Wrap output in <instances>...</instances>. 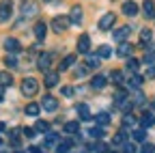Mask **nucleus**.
Instances as JSON below:
<instances>
[{
	"mask_svg": "<svg viewBox=\"0 0 155 153\" xmlns=\"http://www.w3.org/2000/svg\"><path fill=\"white\" fill-rule=\"evenodd\" d=\"M69 26H71L69 15H56L54 20H52V30H54V32H65Z\"/></svg>",
	"mask_w": 155,
	"mask_h": 153,
	"instance_id": "1",
	"label": "nucleus"
},
{
	"mask_svg": "<svg viewBox=\"0 0 155 153\" xmlns=\"http://www.w3.org/2000/svg\"><path fill=\"white\" fill-rule=\"evenodd\" d=\"M19 88H22V93L26 97H32V95H37V91H39V84H37L35 78H26L22 84H19Z\"/></svg>",
	"mask_w": 155,
	"mask_h": 153,
	"instance_id": "2",
	"label": "nucleus"
},
{
	"mask_svg": "<svg viewBox=\"0 0 155 153\" xmlns=\"http://www.w3.org/2000/svg\"><path fill=\"white\" fill-rule=\"evenodd\" d=\"M52 61H54V54H52V52H43V54H39L37 67L41 69L43 73H48V71H50V67H52Z\"/></svg>",
	"mask_w": 155,
	"mask_h": 153,
	"instance_id": "3",
	"label": "nucleus"
},
{
	"mask_svg": "<svg viewBox=\"0 0 155 153\" xmlns=\"http://www.w3.org/2000/svg\"><path fill=\"white\" fill-rule=\"evenodd\" d=\"M11 15H13L11 0H2V2H0V24H7L11 20Z\"/></svg>",
	"mask_w": 155,
	"mask_h": 153,
	"instance_id": "4",
	"label": "nucleus"
},
{
	"mask_svg": "<svg viewBox=\"0 0 155 153\" xmlns=\"http://www.w3.org/2000/svg\"><path fill=\"white\" fill-rule=\"evenodd\" d=\"M82 13H84V9L80 7V5H73L71 7V13H69V22L71 24H82Z\"/></svg>",
	"mask_w": 155,
	"mask_h": 153,
	"instance_id": "5",
	"label": "nucleus"
},
{
	"mask_svg": "<svg viewBox=\"0 0 155 153\" xmlns=\"http://www.w3.org/2000/svg\"><path fill=\"white\" fill-rule=\"evenodd\" d=\"M114 22H116V15L114 13H106V15H101V20H99V30H108V28H112L114 26Z\"/></svg>",
	"mask_w": 155,
	"mask_h": 153,
	"instance_id": "6",
	"label": "nucleus"
},
{
	"mask_svg": "<svg viewBox=\"0 0 155 153\" xmlns=\"http://www.w3.org/2000/svg\"><path fill=\"white\" fill-rule=\"evenodd\" d=\"M5 50L9 54H17V52H22V43L17 39H13V37H9V39H5Z\"/></svg>",
	"mask_w": 155,
	"mask_h": 153,
	"instance_id": "7",
	"label": "nucleus"
},
{
	"mask_svg": "<svg viewBox=\"0 0 155 153\" xmlns=\"http://www.w3.org/2000/svg\"><path fill=\"white\" fill-rule=\"evenodd\" d=\"M37 13H39V9H37L35 2H24V7H22V17L24 20H30V17H35Z\"/></svg>",
	"mask_w": 155,
	"mask_h": 153,
	"instance_id": "8",
	"label": "nucleus"
},
{
	"mask_svg": "<svg viewBox=\"0 0 155 153\" xmlns=\"http://www.w3.org/2000/svg\"><path fill=\"white\" fill-rule=\"evenodd\" d=\"M88 50H91V37L88 35H80V39H78V52L88 54Z\"/></svg>",
	"mask_w": 155,
	"mask_h": 153,
	"instance_id": "9",
	"label": "nucleus"
},
{
	"mask_svg": "<svg viewBox=\"0 0 155 153\" xmlns=\"http://www.w3.org/2000/svg\"><path fill=\"white\" fill-rule=\"evenodd\" d=\"M41 108H43V110H48V112H54V110L58 108V101L52 97V95H45V97H43V104H41Z\"/></svg>",
	"mask_w": 155,
	"mask_h": 153,
	"instance_id": "10",
	"label": "nucleus"
},
{
	"mask_svg": "<svg viewBox=\"0 0 155 153\" xmlns=\"http://www.w3.org/2000/svg\"><path fill=\"white\" fill-rule=\"evenodd\" d=\"M123 13L134 17V15H138V5L134 2V0H127V2H123Z\"/></svg>",
	"mask_w": 155,
	"mask_h": 153,
	"instance_id": "11",
	"label": "nucleus"
},
{
	"mask_svg": "<svg viewBox=\"0 0 155 153\" xmlns=\"http://www.w3.org/2000/svg\"><path fill=\"white\" fill-rule=\"evenodd\" d=\"M131 52H134V48H131L129 43H125V41H121V45H119V50H116V56H121V58H129V56H131Z\"/></svg>",
	"mask_w": 155,
	"mask_h": 153,
	"instance_id": "12",
	"label": "nucleus"
},
{
	"mask_svg": "<svg viewBox=\"0 0 155 153\" xmlns=\"http://www.w3.org/2000/svg\"><path fill=\"white\" fill-rule=\"evenodd\" d=\"M129 32H131V30H129V26H123V28H116V30H114V39H116V41L121 43V41H125L127 37H129Z\"/></svg>",
	"mask_w": 155,
	"mask_h": 153,
	"instance_id": "13",
	"label": "nucleus"
},
{
	"mask_svg": "<svg viewBox=\"0 0 155 153\" xmlns=\"http://www.w3.org/2000/svg\"><path fill=\"white\" fill-rule=\"evenodd\" d=\"M142 13H144V17H153L155 15V2L153 0H144L142 2Z\"/></svg>",
	"mask_w": 155,
	"mask_h": 153,
	"instance_id": "14",
	"label": "nucleus"
},
{
	"mask_svg": "<svg viewBox=\"0 0 155 153\" xmlns=\"http://www.w3.org/2000/svg\"><path fill=\"white\" fill-rule=\"evenodd\" d=\"M73 65H75V56L69 54V56H65V58L61 61V67H58V69H61V71H67V69H71Z\"/></svg>",
	"mask_w": 155,
	"mask_h": 153,
	"instance_id": "15",
	"label": "nucleus"
},
{
	"mask_svg": "<svg viewBox=\"0 0 155 153\" xmlns=\"http://www.w3.org/2000/svg\"><path fill=\"white\" fill-rule=\"evenodd\" d=\"M35 37H37L39 41L45 39V24H43V22H37V24H35Z\"/></svg>",
	"mask_w": 155,
	"mask_h": 153,
	"instance_id": "16",
	"label": "nucleus"
},
{
	"mask_svg": "<svg viewBox=\"0 0 155 153\" xmlns=\"http://www.w3.org/2000/svg\"><path fill=\"white\" fill-rule=\"evenodd\" d=\"M56 84H58V73L48 71V73H45V86H48V88H54Z\"/></svg>",
	"mask_w": 155,
	"mask_h": 153,
	"instance_id": "17",
	"label": "nucleus"
},
{
	"mask_svg": "<svg viewBox=\"0 0 155 153\" xmlns=\"http://www.w3.org/2000/svg\"><path fill=\"white\" fill-rule=\"evenodd\" d=\"M13 84V75L9 71H0V86H11Z\"/></svg>",
	"mask_w": 155,
	"mask_h": 153,
	"instance_id": "18",
	"label": "nucleus"
},
{
	"mask_svg": "<svg viewBox=\"0 0 155 153\" xmlns=\"http://www.w3.org/2000/svg\"><path fill=\"white\" fill-rule=\"evenodd\" d=\"M91 86H93V88H104V86H106V75H101V73L95 75V78L91 80Z\"/></svg>",
	"mask_w": 155,
	"mask_h": 153,
	"instance_id": "19",
	"label": "nucleus"
},
{
	"mask_svg": "<svg viewBox=\"0 0 155 153\" xmlns=\"http://www.w3.org/2000/svg\"><path fill=\"white\" fill-rule=\"evenodd\" d=\"M112 142L114 145H125L127 142V131L125 129H119V131H116V136L112 138Z\"/></svg>",
	"mask_w": 155,
	"mask_h": 153,
	"instance_id": "20",
	"label": "nucleus"
},
{
	"mask_svg": "<svg viewBox=\"0 0 155 153\" xmlns=\"http://www.w3.org/2000/svg\"><path fill=\"white\" fill-rule=\"evenodd\" d=\"M56 142H58V134H56V131L52 134V131L48 129V131H45V147H54Z\"/></svg>",
	"mask_w": 155,
	"mask_h": 153,
	"instance_id": "21",
	"label": "nucleus"
},
{
	"mask_svg": "<svg viewBox=\"0 0 155 153\" xmlns=\"http://www.w3.org/2000/svg\"><path fill=\"white\" fill-rule=\"evenodd\" d=\"M153 41V32L149 30V28H144V30H140V43H151Z\"/></svg>",
	"mask_w": 155,
	"mask_h": 153,
	"instance_id": "22",
	"label": "nucleus"
},
{
	"mask_svg": "<svg viewBox=\"0 0 155 153\" xmlns=\"http://www.w3.org/2000/svg\"><path fill=\"white\" fill-rule=\"evenodd\" d=\"M142 82H144L142 75H131V80H129V88H136V91H138V88L142 86Z\"/></svg>",
	"mask_w": 155,
	"mask_h": 153,
	"instance_id": "23",
	"label": "nucleus"
},
{
	"mask_svg": "<svg viewBox=\"0 0 155 153\" xmlns=\"http://www.w3.org/2000/svg\"><path fill=\"white\" fill-rule=\"evenodd\" d=\"M140 123H142V127H151V125L155 123V117H153L151 112H144V114H142V119H140Z\"/></svg>",
	"mask_w": 155,
	"mask_h": 153,
	"instance_id": "24",
	"label": "nucleus"
},
{
	"mask_svg": "<svg viewBox=\"0 0 155 153\" xmlns=\"http://www.w3.org/2000/svg\"><path fill=\"white\" fill-rule=\"evenodd\" d=\"M97 56H99V58H110V56H112V48L110 45H101L99 50H97Z\"/></svg>",
	"mask_w": 155,
	"mask_h": 153,
	"instance_id": "25",
	"label": "nucleus"
},
{
	"mask_svg": "<svg viewBox=\"0 0 155 153\" xmlns=\"http://www.w3.org/2000/svg\"><path fill=\"white\" fill-rule=\"evenodd\" d=\"M39 110H41L39 104H28L26 106V114H28V117H39Z\"/></svg>",
	"mask_w": 155,
	"mask_h": 153,
	"instance_id": "26",
	"label": "nucleus"
},
{
	"mask_svg": "<svg viewBox=\"0 0 155 153\" xmlns=\"http://www.w3.org/2000/svg\"><path fill=\"white\" fill-rule=\"evenodd\" d=\"M86 67L88 69H97L99 67V56H88L86 54Z\"/></svg>",
	"mask_w": 155,
	"mask_h": 153,
	"instance_id": "27",
	"label": "nucleus"
},
{
	"mask_svg": "<svg viewBox=\"0 0 155 153\" xmlns=\"http://www.w3.org/2000/svg\"><path fill=\"white\" fill-rule=\"evenodd\" d=\"M116 106H119L123 112H131V108H134V104H131L127 97H125V99H121V101H116Z\"/></svg>",
	"mask_w": 155,
	"mask_h": 153,
	"instance_id": "28",
	"label": "nucleus"
},
{
	"mask_svg": "<svg viewBox=\"0 0 155 153\" xmlns=\"http://www.w3.org/2000/svg\"><path fill=\"white\" fill-rule=\"evenodd\" d=\"M142 61H144V63H149V65L155 61V48H151V45L147 48V52H144V58H142Z\"/></svg>",
	"mask_w": 155,
	"mask_h": 153,
	"instance_id": "29",
	"label": "nucleus"
},
{
	"mask_svg": "<svg viewBox=\"0 0 155 153\" xmlns=\"http://www.w3.org/2000/svg\"><path fill=\"white\" fill-rule=\"evenodd\" d=\"M78 114L84 119V121H88V117H91V110H88V106H84V104H80L78 106Z\"/></svg>",
	"mask_w": 155,
	"mask_h": 153,
	"instance_id": "30",
	"label": "nucleus"
},
{
	"mask_svg": "<svg viewBox=\"0 0 155 153\" xmlns=\"http://www.w3.org/2000/svg\"><path fill=\"white\" fill-rule=\"evenodd\" d=\"M78 129H80L78 121H69V123H65V131H67V134H78Z\"/></svg>",
	"mask_w": 155,
	"mask_h": 153,
	"instance_id": "31",
	"label": "nucleus"
},
{
	"mask_svg": "<svg viewBox=\"0 0 155 153\" xmlns=\"http://www.w3.org/2000/svg\"><path fill=\"white\" fill-rule=\"evenodd\" d=\"M50 129V125H48V121H41V119H39L37 123H35V131H41V134H45Z\"/></svg>",
	"mask_w": 155,
	"mask_h": 153,
	"instance_id": "32",
	"label": "nucleus"
},
{
	"mask_svg": "<svg viewBox=\"0 0 155 153\" xmlns=\"http://www.w3.org/2000/svg\"><path fill=\"white\" fill-rule=\"evenodd\" d=\"M144 138H147V131H144V127L134 131V140H136V142H144Z\"/></svg>",
	"mask_w": 155,
	"mask_h": 153,
	"instance_id": "33",
	"label": "nucleus"
},
{
	"mask_svg": "<svg viewBox=\"0 0 155 153\" xmlns=\"http://www.w3.org/2000/svg\"><path fill=\"white\" fill-rule=\"evenodd\" d=\"M97 123H99V125H108L110 123V114L108 112H99V114H97Z\"/></svg>",
	"mask_w": 155,
	"mask_h": 153,
	"instance_id": "34",
	"label": "nucleus"
},
{
	"mask_svg": "<svg viewBox=\"0 0 155 153\" xmlns=\"http://www.w3.org/2000/svg\"><path fill=\"white\" fill-rule=\"evenodd\" d=\"M110 80L116 82V84H123V73H121V71H112V73H110Z\"/></svg>",
	"mask_w": 155,
	"mask_h": 153,
	"instance_id": "35",
	"label": "nucleus"
},
{
	"mask_svg": "<svg viewBox=\"0 0 155 153\" xmlns=\"http://www.w3.org/2000/svg\"><path fill=\"white\" fill-rule=\"evenodd\" d=\"M123 123L131 127V125H136V117H134V114H131V112H125V121H123Z\"/></svg>",
	"mask_w": 155,
	"mask_h": 153,
	"instance_id": "36",
	"label": "nucleus"
},
{
	"mask_svg": "<svg viewBox=\"0 0 155 153\" xmlns=\"http://www.w3.org/2000/svg\"><path fill=\"white\" fill-rule=\"evenodd\" d=\"M127 69H129L131 73H136V71H138V61H136V58H129V63H127Z\"/></svg>",
	"mask_w": 155,
	"mask_h": 153,
	"instance_id": "37",
	"label": "nucleus"
},
{
	"mask_svg": "<svg viewBox=\"0 0 155 153\" xmlns=\"http://www.w3.org/2000/svg\"><path fill=\"white\" fill-rule=\"evenodd\" d=\"M5 63H7V67H13V69L17 67V61H15V56H13V54H9V56H7Z\"/></svg>",
	"mask_w": 155,
	"mask_h": 153,
	"instance_id": "38",
	"label": "nucleus"
},
{
	"mask_svg": "<svg viewBox=\"0 0 155 153\" xmlns=\"http://www.w3.org/2000/svg\"><path fill=\"white\" fill-rule=\"evenodd\" d=\"M17 136H19V129H11V145H13V147H17V145H19Z\"/></svg>",
	"mask_w": 155,
	"mask_h": 153,
	"instance_id": "39",
	"label": "nucleus"
},
{
	"mask_svg": "<svg viewBox=\"0 0 155 153\" xmlns=\"http://www.w3.org/2000/svg\"><path fill=\"white\" fill-rule=\"evenodd\" d=\"M88 136H91V138H101V127L91 129V131H88Z\"/></svg>",
	"mask_w": 155,
	"mask_h": 153,
	"instance_id": "40",
	"label": "nucleus"
},
{
	"mask_svg": "<svg viewBox=\"0 0 155 153\" xmlns=\"http://www.w3.org/2000/svg\"><path fill=\"white\" fill-rule=\"evenodd\" d=\"M69 145H71V142H61V145L56 147V151H58V153H67V151H69Z\"/></svg>",
	"mask_w": 155,
	"mask_h": 153,
	"instance_id": "41",
	"label": "nucleus"
},
{
	"mask_svg": "<svg viewBox=\"0 0 155 153\" xmlns=\"http://www.w3.org/2000/svg\"><path fill=\"white\" fill-rule=\"evenodd\" d=\"M134 104H136V106H142V104H144V95H142V93H136Z\"/></svg>",
	"mask_w": 155,
	"mask_h": 153,
	"instance_id": "42",
	"label": "nucleus"
},
{
	"mask_svg": "<svg viewBox=\"0 0 155 153\" xmlns=\"http://www.w3.org/2000/svg\"><path fill=\"white\" fill-rule=\"evenodd\" d=\"M147 78H155V61L151 63V67L147 69Z\"/></svg>",
	"mask_w": 155,
	"mask_h": 153,
	"instance_id": "43",
	"label": "nucleus"
},
{
	"mask_svg": "<svg viewBox=\"0 0 155 153\" xmlns=\"http://www.w3.org/2000/svg\"><path fill=\"white\" fill-rule=\"evenodd\" d=\"M140 153H155V147H153V145H144Z\"/></svg>",
	"mask_w": 155,
	"mask_h": 153,
	"instance_id": "44",
	"label": "nucleus"
},
{
	"mask_svg": "<svg viewBox=\"0 0 155 153\" xmlns=\"http://www.w3.org/2000/svg\"><path fill=\"white\" fill-rule=\"evenodd\" d=\"M127 95H125V91H116V95H114V99L116 101H121V99H125Z\"/></svg>",
	"mask_w": 155,
	"mask_h": 153,
	"instance_id": "45",
	"label": "nucleus"
},
{
	"mask_svg": "<svg viewBox=\"0 0 155 153\" xmlns=\"http://www.w3.org/2000/svg\"><path fill=\"white\" fill-rule=\"evenodd\" d=\"M28 153H48L45 149H41V147H30L28 149Z\"/></svg>",
	"mask_w": 155,
	"mask_h": 153,
	"instance_id": "46",
	"label": "nucleus"
},
{
	"mask_svg": "<svg viewBox=\"0 0 155 153\" xmlns=\"http://www.w3.org/2000/svg\"><path fill=\"white\" fill-rule=\"evenodd\" d=\"M63 95H65V97H71V95H73V88H71V86H65V88H63Z\"/></svg>",
	"mask_w": 155,
	"mask_h": 153,
	"instance_id": "47",
	"label": "nucleus"
},
{
	"mask_svg": "<svg viewBox=\"0 0 155 153\" xmlns=\"http://www.w3.org/2000/svg\"><path fill=\"white\" fill-rule=\"evenodd\" d=\"M24 134H26L28 138H32V136H35V129H32V127H24Z\"/></svg>",
	"mask_w": 155,
	"mask_h": 153,
	"instance_id": "48",
	"label": "nucleus"
},
{
	"mask_svg": "<svg viewBox=\"0 0 155 153\" xmlns=\"http://www.w3.org/2000/svg\"><path fill=\"white\" fill-rule=\"evenodd\" d=\"M125 153H136V147H134V145H127V142H125Z\"/></svg>",
	"mask_w": 155,
	"mask_h": 153,
	"instance_id": "49",
	"label": "nucleus"
},
{
	"mask_svg": "<svg viewBox=\"0 0 155 153\" xmlns=\"http://www.w3.org/2000/svg\"><path fill=\"white\" fill-rule=\"evenodd\" d=\"M5 99V86H0V101Z\"/></svg>",
	"mask_w": 155,
	"mask_h": 153,
	"instance_id": "50",
	"label": "nucleus"
},
{
	"mask_svg": "<svg viewBox=\"0 0 155 153\" xmlns=\"http://www.w3.org/2000/svg\"><path fill=\"white\" fill-rule=\"evenodd\" d=\"M5 129H7V127H5V123H0V134H2Z\"/></svg>",
	"mask_w": 155,
	"mask_h": 153,
	"instance_id": "51",
	"label": "nucleus"
},
{
	"mask_svg": "<svg viewBox=\"0 0 155 153\" xmlns=\"http://www.w3.org/2000/svg\"><path fill=\"white\" fill-rule=\"evenodd\" d=\"M0 147H2V138H0Z\"/></svg>",
	"mask_w": 155,
	"mask_h": 153,
	"instance_id": "52",
	"label": "nucleus"
},
{
	"mask_svg": "<svg viewBox=\"0 0 155 153\" xmlns=\"http://www.w3.org/2000/svg\"><path fill=\"white\" fill-rule=\"evenodd\" d=\"M153 17H155V15H153Z\"/></svg>",
	"mask_w": 155,
	"mask_h": 153,
	"instance_id": "53",
	"label": "nucleus"
}]
</instances>
